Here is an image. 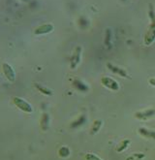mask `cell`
<instances>
[{
  "label": "cell",
  "instance_id": "cell-13",
  "mask_svg": "<svg viewBox=\"0 0 155 160\" xmlns=\"http://www.w3.org/2000/svg\"><path fill=\"white\" fill-rule=\"evenodd\" d=\"M48 123H50V117L48 114H44L41 118V127L43 130H47L48 127Z\"/></svg>",
  "mask_w": 155,
  "mask_h": 160
},
{
  "label": "cell",
  "instance_id": "cell-17",
  "mask_svg": "<svg viewBox=\"0 0 155 160\" xmlns=\"http://www.w3.org/2000/svg\"><path fill=\"white\" fill-rule=\"evenodd\" d=\"M85 160H102V159L94 153H87L85 154Z\"/></svg>",
  "mask_w": 155,
  "mask_h": 160
},
{
  "label": "cell",
  "instance_id": "cell-15",
  "mask_svg": "<svg viewBox=\"0 0 155 160\" xmlns=\"http://www.w3.org/2000/svg\"><path fill=\"white\" fill-rule=\"evenodd\" d=\"M58 154H59V156L62 157V158L68 157L70 155V149L68 148L67 147H62V148H59V150H58Z\"/></svg>",
  "mask_w": 155,
  "mask_h": 160
},
{
  "label": "cell",
  "instance_id": "cell-16",
  "mask_svg": "<svg viewBox=\"0 0 155 160\" xmlns=\"http://www.w3.org/2000/svg\"><path fill=\"white\" fill-rule=\"evenodd\" d=\"M36 88H37L39 90H40L41 92H43L44 94H46V95H52V92L51 89L46 88H44V87H42V86H38V84H36Z\"/></svg>",
  "mask_w": 155,
  "mask_h": 160
},
{
  "label": "cell",
  "instance_id": "cell-1",
  "mask_svg": "<svg viewBox=\"0 0 155 160\" xmlns=\"http://www.w3.org/2000/svg\"><path fill=\"white\" fill-rule=\"evenodd\" d=\"M13 102H14V104L19 109V110H22V112H33V108L32 106L29 104V103L22 98H19V97H14L13 98Z\"/></svg>",
  "mask_w": 155,
  "mask_h": 160
},
{
  "label": "cell",
  "instance_id": "cell-6",
  "mask_svg": "<svg viewBox=\"0 0 155 160\" xmlns=\"http://www.w3.org/2000/svg\"><path fill=\"white\" fill-rule=\"evenodd\" d=\"M81 54H82V48L81 47H77L71 58V63H70L71 69H76L79 63L81 62Z\"/></svg>",
  "mask_w": 155,
  "mask_h": 160
},
{
  "label": "cell",
  "instance_id": "cell-9",
  "mask_svg": "<svg viewBox=\"0 0 155 160\" xmlns=\"http://www.w3.org/2000/svg\"><path fill=\"white\" fill-rule=\"evenodd\" d=\"M138 132L143 138L155 140V131L152 130V129H148V128H144V127H140L138 129Z\"/></svg>",
  "mask_w": 155,
  "mask_h": 160
},
{
  "label": "cell",
  "instance_id": "cell-7",
  "mask_svg": "<svg viewBox=\"0 0 155 160\" xmlns=\"http://www.w3.org/2000/svg\"><path fill=\"white\" fill-rule=\"evenodd\" d=\"M53 30V25L51 23H47V24H43L41 26L37 27L34 33L36 35H44V34H48Z\"/></svg>",
  "mask_w": 155,
  "mask_h": 160
},
{
  "label": "cell",
  "instance_id": "cell-8",
  "mask_svg": "<svg viewBox=\"0 0 155 160\" xmlns=\"http://www.w3.org/2000/svg\"><path fill=\"white\" fill-rule=\"evenodd\" d=\"M107 66H108V69L110 71H112L115 75H118V76H120L122 78H128V74L124 69H122L120 67H118V66H114V65H112L111 63L107 64Z\"/></svg>",
  "mask_w": 155,
  "mask_h": 160
},
{
  "label": "cell",
  "instance_id": "cell-4",
  "mask_svg": "<svg viewBox=\"0 0 155 160\" xmlns=\"http://www.w3.org/2000/svg\"><path fill=\"white\" fill-rule=\"evenodd\" d=\"M144 44L147 46L151 45L155 41V21L148 26L144 36Z\"/></svg>",
  "mask_w": 155,
  "mask_h": 160
},
{
  "label": "cell",
  "instance_id": "cell-10",
  "mask_svg": "<svg viewBox=\"0 0 155 160\" xmlns=\"http://www.w3.org/2000/svg\"><path fill=\"white\" fill-rule=\"evenodd\" d=\"M103 125V121L101 119H97L93 122V124L90 128V135H95L100 131L101 127Z\"/></svg>",
  "mask_w": 155,
  "mask_h": 160
},
{
  "label": "cell",
  "instance_id": "cell-5",
  "mask_svg": "<svg viewBox=\"0 0 155 160\" xmlns=\"http://www.w3.org/2000/svg\"><path fill=\"white\" fill-rule=\"evenodd\" d=\"M2 69H3V73L5 75V77L8 81H10L11 82H15L16 80V73L13 69V67L8 63H3L2 64Z\"/></svg>",
  "mask_w": 155,
  "mask_h": 160
},
{
  "label": "cell",
  "instance_id": "cell-11",
  "mask_svg": "<svg viewBox=\"0 0 155 160\" xmlns=\"http://www.w3.org/2000/svg\"><path fill=\"white\" fill-rule=\"evenodd\" d=\"M130 143H131V141L129 139L123 140L122 142H120L119 145L116 147V152H123L124 150L127 149V148L129 147Z\"/></svg>",
  "mask_w": 155,
  "mask_h": 160
},
{
  "label": "cell",
  "instance_id": "cell-12",
  "mask_svg": "<svg viewBox=\"0 0 155 160\" xmlns=\"http://www.w3.org/2000/svg\"><path fill=\"white\" fill-rule=\"evenodd\" d=\"M145 157V154L143 152H135L126 157L125 160H142Z\"/></svg>",
  "mask_w": 155,
  "mask_h": 160
},
{
  "label": "cell",
  "instance_id": "cell-3",
  "mask_svg": "<svg viewBox=\"0 0 155 160\" xmlns=\"http://www.w3.org/2000/svg\"><path fill=\"white\" fill-rule=\"evenodd\" d=\"M101 82H102V84H103L105 88H107L110 89V90L116 91V90L119 89V84H118V82H116L115 80H113L112 78H111V77H107V76L103 77L101 79Z\"/></svg>",
  "mask_w": 155,
  "mask_h": 160
},
{
  "label": "cell",
  "instance_id": "cell-14",
  "mask_svg": "<svg viewBox=\"0 0 155 160\" xmlns=\"http://www.w3.org/2000/svg\"><path fill=\"white\" fill-rule=\"evenodd\" d=\"M74 87H75L77 89L81 90V91H86L87 89H88V88H87L82 82L79 81V80L74 81Z\"/></svg>",
  "mask_w": 155,
  "mask_h": 160
},
{
  "label": "cell",
  "instance_id": "cell-18",
  "mask_svg": "<svg viewBox=\"0 0 155 160\" xmlns=\"http://www.w3.org/2000/svg\"><path fill=\"white\" fill-rule=\"evenodd\" d=\"M149 82H150V84H152V86L155 87V79H150L149 80Z\"/></svg>",
  "mask_w": 155,
  "mask_h": 160
},
{
  "label": "cell",
  "instance_id": "cell-2",
  "mask_svg": "<svg viewBox=\"0 0 155 160\" xmlns=\"http://www.w3.org/2000/svg\"><path fill=\"white\" fill-rule=\"evenodd\" d=\"M155 116V110L154 109H148L144 111H140V112H135V118H137L139 120H148L150 118H152Z\"/></svg>",
  "mask_w": 155,
  "mask_h": 160
}]
</instances>
